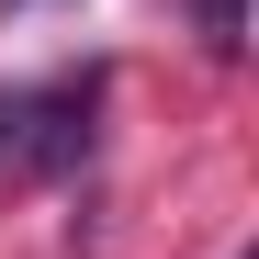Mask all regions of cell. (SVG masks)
Segmentation results:
<instances>
[{
	"label": "cell",
	"mask_w": 259,
	"mask_h": 259,
	"mask_svg": "<svg viewBox=\"0 0 259 259\" xmlns=\"http://www.w3.org/2000/svg\"><path fill=\"white\" fill-rule=\"evenodd\" d=\"M192 12H203V34H214V46H237V34H248V0H192Z\"/></svg>",
	"instance_id": "6da1fadb"
}]
</instances>
